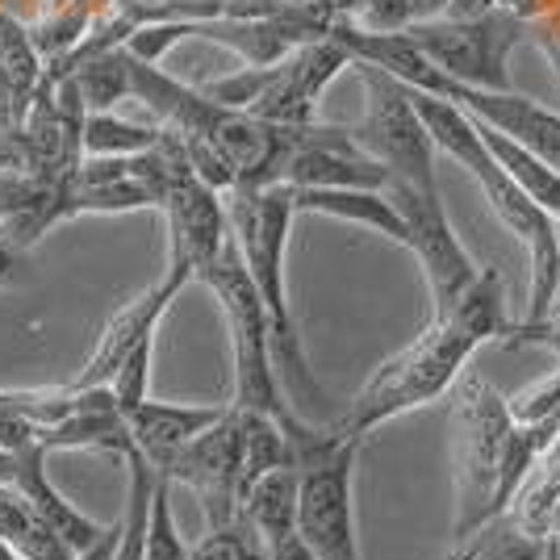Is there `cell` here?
I'll list each match as a JSON object with an SVG mask.
<instances>
[{
    "instance_id": "6da1fadb",
    "label": "cell",
    "mask_w": 560,
    "mask_h": 560,
    "mask_svg": "<svg viewBox=\"0 0 560 560\" xmlns=\"http://www.w3.org/2000/svg\"><path fill=\"white\" fill-rule=\"evenodd\" d=\"M456 419H460V452H456L452 536L465 539L490 518L511 511L523 481L560 444V415L539 422H514L506 397L486 381L468 376L456 389Z\"/></svg>"
},
{
    "instance_id": "7a4b0ae2",
    "label": "cell",
    "mask_w": 560,
    "mask_h": 560,
    "mask_svg": "<svg viewBox=\"0 0 560 560\" xmlns=\"http://www.w3.org/2000/svg\"><path fill=\"white\" fill-rule=\"evenodd\" d=\"M226 226H231L234 252L243 259L247 277L256 284L259 302L268 310L272 327V364H277L280 389L298 415L323 410L327 389L314 381V369L305 360L302 330L289 305V280H284V256H289V231H293V192L289 185L231 188L226 197Z\"/></svg>"
},
{
    "instance_id": "3957f363",
    "label": "cell",
    "mask_w": 560,
    "mask_h": 560,
    "mask_svg": "<svg viewBox=\"0 0 560 560\" xmlns=\"http://www.w3.org/2000/svg\"><path fill=\"white\" fill-rule=\"evenodd\" d=\"M289 435V456L298 468V536L310 544L318 560H364L355 536V456L360 444L335 422H318L289 415L280 422Z\"/></svg>"
},
{
    "instance_id": "277c9868",
    "label": "cell",
    "mask_w": 560,
    "mask_h": 560,
    "mask_svg": "<svg viewBox=\"0 0 560 560\" xmlns=\"http://www.w3.org/2000/svg\"><path fill=\"white\" fill-rule=\"evenodd\" d=\"M477 348L481 343L472 335H465L452 318H431L427 330L415 335V343H406L397 355H389L364 381V389L351 397L348 415L335 419V427L364 440L376 427L440 401L444 394L456 389V381H460L468 360L477 355Z\"/></svg>"
},
{
    "instance_id": "5b68a950",
    "label": "cell",
    "mask_w": 560,
    "mask_h": 560,
    "mask_svg": "<svg viewBox=\"0 0 560 560\" xmlns=\"http://www.w3.org/2000/svg\"><path fill=\"white\" fill-rule=\"evenodd\" d=\"M201 284L213 293V302L226 318L231 335V369H234V397L231 406L238 410H259L272 419L298 415L289 406V397L280 389L277 364H272V327H268V310L259 302L256 284L247 277L243 259L234 252V238L218 252L210 268L201 272Z\"/></svg>"
},
{
    "instance_id": "8992f818",
    "label": "cell",
    "mask_w": 560,
    "mask_h": 560,
    "mask_svg": "<svg viewBox=\"0 0 560 560\" xmlns=\"http://www.w3.org/2000/svg\"><path fill=\"white\" fill-rule=\"evenodd\" d=\"M415 47L444 71L452 84L468 89H511V50L527 34V18L511 9L444 13L401 30Z\"/></svg>"
},
{
    "instance_id": "52a82bcc",
    "label": "cell",
    "mask_w": 560,
    "mask_h": 560,
    "mask_svg": "<svg viewBox=\"0 0 560 560\" xmlns=\"http://www.w3.org/2000/svg\"><path fill=\"white\" fill-rule=\"evenodd\" d=\"M351 68L364 84V117L351 130V139L389 172V180L440 192L435 147H431L419 114L410 105V89L394 75H385L381 68H373V63H351Z\"/></svg>"
},
{
    "instance_id": "ba28073f",
    "label": "cell",
    "mask_w": 560,
    "mask_h": 560,
    "mask_svg": "<svg viewBox=\"0 0 560 560\" xmlns=\"http://www.w3.org/2000/svg\"><path fill=\"white\" fill-rule=\"evenodd\" d=\"M389 201H394L401 222H406V252L419 256L427 289H431V302H435V314H444L447 305H452V298L477 277L481 264L468 256L460 234L452 231L440 192L389 180Z\"/></svg>"
},
{
    "instance_id": "9c48e42d",
    "label": "cell",
    "mask_w": 560,
    "mask_h": 560,
    "mask_svg": "<svg viewBox=\"0 0 560 560\" xmlns=\"http://www.w3.org/2000/svg\"><path fill=\"white\" fill-rule=\"evenodd\" d=\"M167 226V272L164 277L192 284L210 268L218 252L231 243V226H226V201L222 192L201 185L192 172H180L167 185L164 201H160Z\"/></svg>"
},
{
    "instance_id": "30bf717a",
    "label": "cell",
    "mask_w": 560,
    "mask_h": 560,
    "mask_svg": "<svg viewBox=\"0 0 560 560\" xmlns=\"http://www.w3.org/2000/svg\"><path fill=\"white\" fill-rule=\"evenodd\" d=\"M160 477L172 486H185L197 493L206 527H222L238 518V419L226 401V415L206 427L197 440H188L164 468Z\"/></svg>"
},
{
    "instance_id": "8fae6325",
    "label": "cell",
    "mask_w": 560,
    "mask_h": 560,
    "mask_svg": "<svg viewBox=\"0 0 560 560\" xmlns=\"http://www.w3.org/2000/svg\"><path fill=\"white\" fill-rule=\"evenodd\" d=\"M348 68L351 55L335 38H314L268 68V84L247 114L259 121H272V126H310L323 93Z\"/></svg>"
},
{
    "instance_id": "7c38bea8",
    "label": "cell",
    "mask_w": 560,
    "mask_h": 560,
    "mask_svg": "<svg viewBox=\"0 0 560 560\" xmlns=\"http://www.w3.org/2000/svg\"><path fill=\"white\" fill-rule=\"evenodd\" d=\"M440 96L456 101L477 121L493 126L498 135L527 147L532 155H539L544 164L560 172V114L539 105L536 96H523L514 89H468V84H452V80L444 84Z\"/></svg>"
},
{
    "instance_id": "4fadbf2b",
    "label": "cell",
    "mask_w": 560,
    "mask_h": 560,
    "mask_svg": "<svg viewBox=\"0 0 560 560\" xmlns=\"http://www.w3.org/2000/svg\"><path fill=\"white\" fill-rule=\"evenodd\" d=\"M185 293L180 280L164 277L160 284H151L147 293H139L135 302H126L114 318L105 323L101 339H96L93 355L84 360V369L71 376V389H93V385H109V376L117 373V364L139 348L142 339H155V330L164 323V314L172 310V302Z\"/></svg>"
},
{
    "instance_id": "5bb4252c",
    "label": "cell",
    "mask_w": 560,
    "mask_h": 560,
    "mask_svg": "<svg viewBox=\"0 0 560 560\" xmlns=\"http://www.w3.org/2000/svg\"><path fill=\"white\" fill-rule=\"evenodd\" d=\"M222 415H226V406H180V401L142 397L139 406L126 410V431H130L135 452L160 472L188 440H197Z\"/></svg>"
},
{
    "instance_id": "9a60e30c",
    "label": "cell",
    "mask_w": 560,
    "mask_h": 560,
    "mask_svg": "<svg viewBox=\"0 0 560 560\" xmlns=\"http://www.w3.org/2000/svg\"><path fill=\"white\" fill-rule=\"evenodd\" d=\"M43 75H47V59L34 47L30 25L0 9V142L13 139L25 126Z\"/></svg>"
},
{
    "instance_id": "2e32d148",
    "label": "cell",
    "mask_w": 560,
    "mask_h": 560,
    "mask_svg": "<svg viewBox=\"0 0 560 560\" xmlns=\"http://www.w3.org/2000/svg\"><path fill=\"white\" fill-rule=\"evenodd\" d=\"M13 490L22 493L25 502H30V511L38 514L43 523H47L55 536L68 544L71 552H80V548H89L105 527L89 518L84 511H75L63 493L55 490V481L47 477V452L38 444L22 447V460H18V477H13Z\"/></svg>"
},
{
    "instance_id": "e0dca14e",
    "label": "cell",
    "mask_w": 560,
    "mask_h": 560,
    "mask_svg": "<svg viewBox=\"0 0 560 560\" xmlns=\"http://www.w3.org/2000/svg\"><path fill=\"white\" fill-rule=\"evenodd\" d=\"M289 192H293V210L298 213L351 222V226H364V231L406 247V222L389 201V192H376V188H289Z\"/></svg>"
},
{
    "instance_id": "ac0fdd59",
    "label": "cell",
    "mask_w": 560,
    "mask_h": 560,
    "mask_svg": "<svg viewBox=\"0 0 560 560\" xmlns=\"http://www.w3.org/2000/svg\"><path fill=\"white\" fill-rule=\"evenodd\" d=\"M410 105H415V114H419L431 147L440 155H447L452 164L465 167L468 176H477V172H486L493 164V155L486 151V142H481V130H477V117L468 114V109H460L456 101L410 89Z\"/></svg>"
},
{
    "instance_id": "d6986e66",
    "label": "cell",
    "mask_w": 560,
    "mask_h": 560,
    "mask_svg": "<svg viewBox=\"0 0 560 560\" xmlns=\"http://www.w3.org/2000/svg\"><path fill=\"white\" fill-rule=\"evenodd\" d=\"M431 318H452L456 327L472 335L477 343H493V339H506L514 330L511 314H506V284L498 268H477V277L468 280L465 289L452 298L444 314H431Z\"/></svg>"
},
{
    "instance_id": "ffe728a7",
    "label": "cell",
    "mask_w": 560,
    "mask_h": 560,
    "mask_svg": "<svg viewBox=\"0 0 560 560\" xmlns=\"http://www.w3.org/2000/svg\"><path fill=\"white\" fill-rule=\"evenodd\" d=\"M238 514L256 527V536L264 544L298 532V468L280 465L272 472H264L256 486L243 493Z\"/></svg>"
},
{
    "instance_id": "44dd1931",
    "label": "cell",
    "mask_w": 560,
    "mask_h": 560,
    "mask_svg": "<svg viewBox=\"0 0 560 560\" xmlns=\"http://www.w3.org/2000/svg\"><path fill=\"white\" fill-rule=\"evenodd\" d=\"M234 419H238V502H243V493L252 490L264 472L293 465V456H289V435H284L280 419L259 415V410H238V406H234Z\"/></svg>"
},
{
    "instance_id": "7402d4cb",
    "label": "cell",
    "mask_w": 560,
    "mask_h": 560,
    "mask_svg": "<svg viewBox=\"0 0 560 560\" xmlns=\"http://www.w3.org/2000/svg\"><path fill=\"white\" fill-rule=\"evenodd\" d=\"M477 130H481V142H486V151L493 155V164L502 167L506 176H511L514 185L523 188L536 206H544L548 213L560 210V172L557 167H548L539 155H532L527 147H518L514 139L506 135H498L493 126L486 121H477Z\"/></svg>"
},
{
    "instance_id": "603a6c76",
    "label": "cell",
    "mask_w": 560,
    "mask_h": 560,
    "mask_svg": "<svg viewBox=\"0 0 560 560\" xmlns=\"http://www.w3.org/2000/svg\"><path fill=\"white\" fill-rule=\"evenodd\" d=\"M0 539L22 560H68L71 548L50 532L38 514L30 511L13 486H0Z\"/></svg>"
},
{
    "instance_id": "cb8c5ba5",
    "label": "cell",
    "mask_w": 560,
    "mask_h": 560,
    "mask_svg": "<svg viewBox=\"0 0 560 560\" xmlns=\"http://www.w3.org/2000/svg\"><path fill=\"white\" fill-rule=\"evenodd\" d=\"M544 548H548V539L527 536L511 514H498L472 536L456 539L447 560H544Z\"/></svg>"
},
{
    "instance_id": "d4e9b609",
    "label": "cell",
    "mask_w": 560,
    "mask_h": 560,
    "mask_svg": "<svg viewBox=\"0 0 560 560\" xmlns=\"http://www.w3.org/2000/svg\"><path fill=\"white\" fill-rule=\"evenodd\" d=\"M164 126H142L130 117H117L114 109L105 114L84 117V130H80V147L84 155H101V160H114V155H139L147 147H155Z\"/></svg>"
},
{
    "instance_id": "484cf974",
    "label": "cell",
    "mask_w": 560,
    "mask_h": 560,
    "mask_svg": "<svg viewBox=\"0 0 560 560\" xmlns=\"http://www.w3.org/2000/svg\"><path fill=\"white\" fill-rule=\"evenodd\" d=\"M142 560H188V544L180 539L176 514H172V481H164V477H155V490H151Z\"/></svg>"
},
{
    "instance_id": "4316f807",
    "label": "cell",
    "mask_w": 560,
    "mask_h": 560,
    "mask_svg": "<svg viewBox=\"0 0 560 560\" xmlns=\"http://www.w3.org/2000/svg\"><path fill=\"white\" fill-rule=\"evenodd\" d=\"M188 560H264V539L238 514L222 527H206V536L188 548Z\"/></svg>"
},
{
    "instance_id": "83f0119b",
    "label": "cell",
    "mask_w": 560,
    "mask_h": 560,
    "mask_svg": "<svg viewBox=\"0 0 560 560\" xmlns=\"http://www.w3.org/2000/svg\"><path fill=\"white\" fill-rule=\"evenodd\" d=\"M151 355H155V339H142L139 348L117 364V373L109 376V394H114L121 415L130 406H139L142 397H151Z\"/></svg>"
},
{
    "instance_id": "f1b7e54d",
    "label": "cell",
    "mask_w": 560,
    "mask_h": 560,
    "mask_svg": "<svg viewBox=\"0 0 560 560\" xmlns=\"http://www.w3.org/2000/svg\"><path fill=\"white\" fill-rule=\"evenodd\" d=\"M351 22L373 34H401L406 25H415V13H410V0H364Z\"/></svg>"
},
{
    "instance_id": "f546056e",
    "label": "cell",
    "mask_w": 560,
    "mask_h": 560,
    "mask_svg": "<svg viewBox=\"0 0 560 560\" xmlns=\"http://www.w3.org/2000/svg\"><path fill=\"white\" fill-rule=\"evenodd\" d=\"M527 30L536 34L539 50L552 59V71H557V84H560V4H552V9H539L536 18L527 22Z\"/></svg>"
},
{
    "instance_id": "4dcf8cb0",
    "label": "cell",
    "mask_w": 560,
    "mask_h": 560,
    "mask_svg": "<svg viewBox=\"0 0 560 560\" xmlns=\"http://www.w3.org/2000/svg\"><path fill=\"white\" fill-rule=\"evenodd\" d=\"M264 560H318V557L310 552V544H305L298 532H289V536L264 544Z\"/></svg>"
},
{
    "instance_id": "1f68e13d",
    "label": "cell",
    "mask_w": 560,
    "mask_h": 560,
    "mask_svg": "<svg viewBox=\"0 0 560 560\" xmlns=\"http://www.w3.org/2000/svg\"><path fill=\"white\" fill-rule=\"evenodd\" d=\"M456 0H410V13L415 22H431V18H444Z\"/></svg>"
},
{
    "instance_id": "d6a6232c",
    "label": "cell",
    "mask_w": 560,
    "mask_h": 560,
    "mask_svg": "<svg viewBox=\"0 0 560 560\" xmlns=\"http://www.w3.org/2000/svg\"><path fill=\"white\" fill-rule=\"evenodd\" d=\"M18 256H22V252H18V247H13L9 238H4V231H0V284H9V280H13Z\"/></svg>"
},
{
    "instance_id": "836d02e7",
    "label": "cell",
    "mask_w": 560,
    "mask_h": 560,
    "mask_svg": "<svg viewBox=\"0 0 560 560\" xmlns=\"http://www.w3.org/2000/svg\"><path fill=\"white\" fill-rule=\"evenodd\" d=\"M18 460H22V452L0 447V486H13V477H18Z\"/></svg>"
},
{
    "instance_id": "e575fe53",
    "label": "cell",
    "mask_w": 560,
    "mask_h": 560,
    "mask_svg": "<svg viewBox=\"0 0 560 560\" xmlns=\"http://www.w3.org/2000/svg\"><path fill=\"white\" fill-rule=\"evenodd\" d=\"M493 9H511V13H518V18H536V9H539V0H490Z\"/></svg>"
},
{
    "instance_id": "d590c367",
    "label": "cell",
    "mask_w": 560,
    "mask_h": 560,
    "mask_svg": "<svg viewBox=\"0 0 560 560\" xmlns=\"http://www.w3.org/2000/svg\"><path fill=\"white\" fill-rule=\"evenodd\" d=\"M544 560H560V539H548V548H544Z\"/></svg>"
},
{
    "instance_id": "8d00e7d4",
    "label": "cell",
    "mask_w": 560,
    "mask_h": 560,
    "mask_svg": "<svg viewBox=\"0 0 560 560\" xmlns=\"http://www.w3.org/2000/svg\"><path fill=\"white\" fill-rule=\"evenodd\" d=\"M552 231H557V252H560V210L552 213Z\"/></svg>"
}]
</instances>
